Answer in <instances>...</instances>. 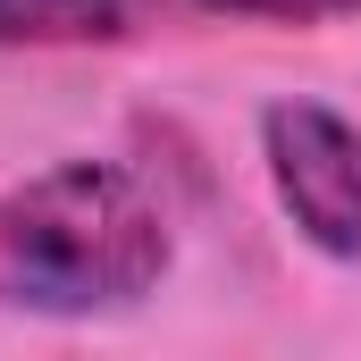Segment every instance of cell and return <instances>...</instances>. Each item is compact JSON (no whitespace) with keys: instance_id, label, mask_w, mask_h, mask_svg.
Masks as SVG:
<instances>
[{"instance_id":"4","label":"cell","mask_w":361,"mask_h":361,"mask_svg":"<svg viewBox=\"0 0 361 361\" xmlns=\"http://www.w3.org/2000/svg\"><path fill=\"white\" fill-rule=\"evenodd\" d=\"M202 8H227V17H269V25H328V17H353L361 0H202Z\"/></svg>"},{"instance_id":"1","label":"cell","mask_w":361,"mask_h":361,"mask_svg":"<svg viewBox=\"0 0 361 361\" xmlns=\"http://www.w3.org/2000/svg\"><path fill=\"white\" fill-rule=\"evenodd\" d=\"M169 277V219L118 160H59L0 202V302L34 319L135 311Z\"/></svg>"},{"instance_id":"2","label":"cell","mask_w":361,"mask_h":361,"mask_svg":"<svg viewBox=\"0 0 361 361\" xmlns=\"http://www.w3.org/2000/svg\"><path fill=\"white\" fill-rule=\"evenodd\" d=\"M261 160H269L277 210L294 235L328 261H361V126L319 101H277L261 118Z\"/></svg>"},{"instance_id":"3","label":"cell","mask_w":361,"mask_h":361,"mask_svg":"<svg viewBox=\"0 0 361 361\" xmlns=\"http://www.w3.org/2000/svg\"><path fill=\"white\" fill-rule=\"evenodd\" d=\"M160 0H0V51H68V42H118Z\"/></svg>"}]
</instances>
